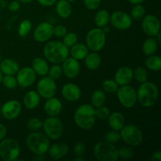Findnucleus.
Wrapping results in <instances>:
<instances>
[{
  "instance_id": "nucleus-45",
  "label": "nucleus",
  "mask_w": 161,
  "mask_h": 161,
  "mask_svg": "<svg viewBox=\"0 0 161 161\" xmlns=\"http://www.w3.org/2000/svg\"><path fill=\"white\" fill-rule=\"evenodd\" d=\"M67 33V28L64 25H58L53 28V34L58 38H63Z\"/></svg>"
},
{
  "instance_id": "nucleus-35",
  "label": "nucleus",
  "mask_w": 161,
  "mask_h": 161,
  "mask_svg": "<svg viewBox=\"0 0 161 161\" xmlns=\"http://www.w3.org/2000/svg\"><path fill=\"white\" fill-rule=\"evenodd\" d=\"M31 27H32V25L29 20H23L19 25L17 33L20 37H25L31 31Z\"/></svg>"
},
{
  "instance_id": "nucleus-31",
  "label": "nucleus",
  "mask_w": 161,
  "mask_h": 161,
  "mask_svg": "<svg viewBox=\"0 0 161 161\" xmlns=\"http://www.w3.org/2000/svg\"><path fill=\"white\" fill-rule=\"evenodd\" d=\"M106 100V95L103 90H96L92 93L91 97V105L94 108H97L105 104Z\"/></svg>"
},
{
  "instance_id": "nucleus-9",
  "label": "nucleus",
  "mask_w": 161,
  "mask_h": 161,
  "mask_svg": "<svg viewBox=\"0 0 161 161\" xmlns=\"http://www.w3.org/2000/svg\"><path fill=\"white\" fill-rule=\"evenodd\" d=\"M116 94L120 105L126 108H133L138 102L136 91L133 86L128 84L120 86V87L118 88Z\"/></svg>"
},
{
  "instance_id": "nucleus-26",
  "label": "nucleus",
  "mask_w": 161,
  "mask_h": 161,
  "mask_svg": "<svg viewBox=\"0 0 161 161\" xmlns=\"http://www.w3.org/2000/svg\"><path fill=\"white\" fill-rule=\"evenodd\" d=\"M84 60L86 67L91 71L97 70L102 64V58L97 52L92 51L91 53H88Z\"/></svg>"
},
{
  "instance_id": "nucleus-25",
  "label": "nucleus",
  "mask_w": 161,
  "mask_h": 161,
  "mask_svg": "<svg viewBox=\"0 0 161 161\" xmlns=\"http://www.w3.org/2000/svg\"><path fill=\"white\" fill-rule=\"evenodd\" d=\"M89 53V49L86 47V44H83L80 42H76L75 45L71 47L70 54L72 58H75L77 61L83 60L86 58V55Z\"/></svg>"
},
{
  "instance_id": "nucleus-12",
  "label": "nucleus",
  "mask_w": 161,
  "mask_h": 161,
  "mask_svg": "<svg viewBox=\"0 0 161 161\" xmlns=\"http://www.w3.org/2000/svg\"><path fill=\"white\" fill-rule=\"evenodd\" d=\"M109 21L115 28L121 31L127 30L132 25V17L123 11H116L110 16Z\"/></svg>"
},
{
  "instance_id": "nucleus-29",
  "label": "nucleus",
  "mask_w": 161,
  "mask_h": 161,
  "mask_svg": "<svg viewBox=\"0 0 161 161\" xmlns=\"http://www.w3.org/2000/svg\"><path fill=\"white\" fill-rule=\"evenodd\" d=\"M157 48H158V42L152 37L146 39L142 44V52L146 56L155 54Z\"/></svg>"
},
{
  "instance_id": "nucleus-13",
  "label": "nucleus",
  "mask_w": 161,
  "mask_h": 161,
  "mask_svg": "<svg viewBox=\"0 0 161 161\" xmlns=\"http://www.w3.org/2000/svg\"><path fill=\"white\" fill-rule=\"evenodd\" d=\"M142 28L143 31L149 37H155L160 32V22L156 16L148 14L143 17Z\"/></svg>"
},
{
  "instance_id": "nucleus-18",
  "label": "nucleus",
  "mask_w": 161,
  "mask_h": 161,
  "mask_svg": "<svg viewBox=\"0 0 161 161\" xmlns=\"http://www.w3.org/2000/svg\"><path fill=\"white\" fill-rule=\"evenodd\" d=\"M61 94L65 100L74 102L78 101L81 97V90L75 83H69L62 86Z\"/></svg>"
},
{
  "instance_id": "nucleus-40",
  "label": "nucleus",
  "mask_w": 161,
  "mask_h": 161,
  "mask_svg": "<svg viewBox=\"0 0 161 161\" xmlns=\"http://www.w3.org/2000/svg\"><path fill=\"white\" fill-rule=\"evenodd\" d=\"M118 150V157L124 160H128L134 156V150L130 146H124Z\"/></svg>"
},
{
  "instance_id": "nucleus-24",
  "label": "nucleus",
  "mask_w": 161,
  "mask_h": 161,
  "mask_svg": "<svg viewBox=\"0 0 161 161\" xmlns=\"http://www.w3.org/2000/svg\"><path fill=\"white\" fill-rule=\"evenodd\" d=\"M40 103V95L37 91H30L25 94L23 104L28 109H34L37 108Z\"/></svg>"
},
{
  "instance_id": "nucleus-49",
  "label": "nucleus",
  "mask_w": 161,
  "mask_h": 161,
  "mask_svg": "<svg viewBox=\"0 0 161 161\" xmlns=\"http://www.w3.org/2000/svg\"><path fill=\"white\" fill-rule=\"evenodd\" d=\"M6 133H7L6 127L3 124H0V141L3 140V138H5Z\"/></svg>"
},
{
  "instance_id": "nucleus-38",
  "label": "nucleus",
  "mask_w": 161,
  "mask_h": 161,
  "mask_svg": "<svg viewBox=\"0 0 161 161\" xmlns=\"http://www.w3.org/2000/svg\"><path fill=\"white\" fill-rule=\"evenodd\" d=\"M47 74H48V76L51 78L52 80H58L63 74L62 69H61V67L59 65V64H54L53 66L49 68Z\"/></svg>"
},
{
  "instance_id": "nucleus-34",
  "label": "nucleus",
  "mask_w": 161,
  "mask_h": 161,
  "mask_svg": "<svg viewBox=\"0 0 161 161\" xmlns=\"http://www.w3.org/2000/svg\"><path fill=\"white\" fill-rule=\"evenodd\" d=\"M133 75L134 78L136 80L137 82L138 83H144L146 82L148 80V72L145 68L138 66L137 67L135 70L133 71Z\"/></svg>"
},
{
  "instance_id": "nucleus-4",
  "label": "nucleus",
  "mask_w": 161,
  "mask_h": 161,
  "mask_svg": "<svg viewBox=\"0 0 161 161\" xmlns=\"http://www.w3.org/2000/svg\"><path fill=\"white\" fill-rule=\"evenodd\" d=\"M26 146L36 155H45L50 147V140L45 134L33 131L27 137Z\"/></svg>"
},
{
  "instance_id": "nucleus-8",
  "label": "nucleus",
  "mask_w": 161,
  "mask_h": 161,
  "mask_svg": "<svg viewBox=\"0 0 161 161\" xmlns=\"http://www.w3.org/2000/svg\"><path fill=\"white\" fill-rule=\"evenodd\" d=\"M106 42V34L101 28L90 30L86 36V45L89 50L98 52L104 48Z\"/></svg>"
},
{
  "instance_id": "nucleus-23",
  "label": "nucleus",
  "mask_w": 161,
  "mask_h": 161,
  "mask_svg": "<svg viewBox=\"0 0 161 161\" xmlns=\"http://www.w3.org/2000/svg\"><path fill=\"white\" fill-rule=\"evenodd\" d=\"M108 123L112 130L119 131L125 125V118L121 113L114 112L110 113L109 116L108 117Z\"/></svg>"
},
{
  "instance_id": "nucleus-56",
  "label": "nucleus",
  "mask_w": 161,
  "mask_h": 161,
  "mask_svg": "<svg viewBox=\"0 0 161 161\" xmlns=\"http://www.w3.org/2000/svg\"><path fill=\"white\" fill-rule=\"evenodd\" d=\"M3 73L2 72V71L0 70V83H2V80H3Z\"/></svg>"
},
{
  "instance_id": "nucleus-52",
  "label": "nucleus",
  "mask_w": 161,
  "mask_h": 161,
  "mask_svg": "<svg viewBox=\"0 0 161 161\" xmlns=\"http://www.w3.org/2000/svg\"><path fill=\"white\" fill-rule=\"evenodd\" d=\"M160 36H161V35H160V33H158V34H157V36H155V39H156V41H157V42H158V43H160V42H161V39H160Z\"/></svg>"
},
{
  "instance_id": "nucleus-21",
  "label": "nucleus",
  "mask_w": 161,
  "mask_h": 161,
  "mask_svg": "<svg viewBox=\"0 0 161 161\" xmlns=\"http://www.w3.org/2000/svg\"><path fill=\"white\" fill-rule=\"evenodd\" d=\"M62 105L61 101L54 96L47 98L44 105V110L49 116H57L61 113Z\"/></svg>"
},
{
  "instance_id": "nucleus-22",
  "label": "nucleus",
  "mask_w": 161,
  "mask_h": 161,
  "mask_svg": "<svg viewBox=\"0 0 161 161\" xmlns=\"http://www.w3.org/2000/svg\"><path fill=\"white\" fill-rule=\"evenodd\" d=\"M19 64L14 59L6 58L0 62V70L3 75H14L19 70Z\"/></svg>"
},
{
  "instance_id": "nucleus-50",
  "label": "nucleus",
  "mask_w": 161,
  "mask_h": 161,
  "mask_svg": "<svg viewBox=\"0 0 161 161\" xmlns=\"http://www.w3.org/2000/svg\"><path fill=\"white\" fill-rule=\"evenodd\" d=\"M151 160H157L160 161L161 160V153L160 151H157L154 153L151 157Z\"/></svg>"
},
{
  "instance_id": "nucleus-39",
  "label": "nucleus",
  "mask_w": 161,
  "mask_h": 161,
  "mask_svg": "<svg viewBox=\"0 0 161 161\" xmlns=\"http://www.w3.org/2000/svg\"><path fill=\"white\" fill-rule=\"evenodd\" d=\"M78 42V36L74 32H67L63 37V43L67 47H71Z\"/></svg>"
},
{
  "instance_id": "nucleus-44",
  "label": "nucleus",
  "mask_w": 161,
  "mask_h": 161,
  "mask_svg": "<svg viewBox=\"0 0 161 161\" xmlns=\"http://www.w3.org/2000/svg\"><path fill=\"white\" fill-rule=\"evenodd\" d=\"M73 152L76 157H83L86 153V146L82 142H78L75 144L73 148Z\"/></svg>"
},
{
  "instance_id": "nucleus-48",
  "label": "nucleus",
  "mask_w": 161,
  "mask_h": 161,
  "mask_svg": "<svg viewBox=\"0 0 161 161\" xmlns=\"http://www.w3.org/2000/svg\"><path fill=\"white\" fill-rule=\"evenodd\" d=\"M38 3L43 6H52L56 3L57 0H37Z\"/></svg>"
},
{
  "instance_id": "nucleus-32",
  "label": "nucleus",
  "mask_w": 161,
  "mask_h": 161,
  "mask_svg": "<svg viewBox=\"0 0 161 161\" xmlns=\"http://www.w3.org/2000/svg\"><path fill=\"white\" fill-rule=\"evenodd\" d=\"M146 66L148 69L153 72H158L161 69V58L157 55H150L148 56L146 60Z\"/></svg>"
},
{
  "instance_id": "nucleus-5",
  "label": "nucleus",
  "mask_w": 161,
  "mask_h": 161,
  "mask_svg": "<svg viewBox=\"0 0 161 161\" xmlns=\"http://www.w3.org/2000/svg\"><path fill=\"white\" fill-rule=\"evenodd\" d=\"M94 155L99 161H116L119 158L118 150L114 144L106 141L99 142L94 146Z\"/></svg>"
},
{
  "instance_id": "nucleus-41",
  "label": "nucleus",
  "mask_w": 161,
  "mask_h": 161,
  "mask_svg": "<svg viewBox=\"0 0 161 161\" xmlns=\"http://www.w3.org/2000/svg\"><path fill=\"white\" fill-rule=\"evenodd\" d=\"M27 127L31 131H38L42 127V122L39 118H31L28 121Z\"/></svg>"
},
{
  "instance_id": "nucleus-20",
  "label": "nucleus",
  "mask_w": 161,
  "mask_h": 161,
  "mask_svg": "<svg viewBox=\"0 0 161 161\" xmlns=\"http://www.w3.org/2000/svg\"><path fill=\"white\" fill-rule=\"evenodd\" d=\"M69 146L66 143L58 142L50 146L47 152L53 160H58L65 157L69 153Z\"/></svg>"
},
{
  "instance_id": "nucleus-1",
  "label": "nucleus",
  "mask_w": 161,
  "mask_h": 161,
  "mask_svg": "<svg viewBox=\"0 0 161 161\" xmlns=\"http://www.w3.org/2000/svg\"><path fill=\"white\" fill-rule=\"evenodd\" d=\"M137 100L142 106L150 108L157 102L159 97V89L152 82H144L138 88Z\"/></svg>"
},
{
  "instance_id": "nucleus-10",
  "label": "nucleus",
  "mask_w": 161,
  "mask_h": 161,
  "mask_svg": "<svg viewBox=\"0 0 161 161\" xmlns=\"http://www.w3.org/2000/svg\"><path fill=\"white\" fill-rule=\"evenodd\" d=\"M45 135L52 140H58L63 134V124L56 116H50L42 122Z\"/></svg>"
},
{
  "instance_id": "nucleus-42",
  "label": "nucleus",
  "mask_w": 161,
  "mask_h": 161,
  "mask_svg": "<svg viewBox=\"0 0 161 161\" xmlns=\"http://www.w3.org/2000/svg\"><path fill=\"white\" fill-rule=\"evenodd\" d=\"M120 139V135L117 130H110L105 135V141L108 142L111 144H116Z\"/></svg>"
},
{
  "instance_id": "nucleus-53",
  "label": "nucleus",
  "mask_w": 161,
  "mask_h": 161,
  "mask_svg": "<svg viewBox=\"0 0 161 161\" xmlns=\"http://www.w3.org/2000/svg\"><path fill=\"white\" fill-rule=\"evenodd\" d=\"M84 158L82 157H76L75 158L73 159V161H84Z\"/></svg>"
},
{
  "instance_id": "nucleus-33",
  "label": "nucleus",
  "mask_w": 161,
  "mask_h": 161,
  "mask_svg": "<svg viewBox=\"0 0 161 161\" xmlns=\"http://www.w3.org/2000/svg\"><path fill=\"white\" fill-rule=\"evenodd\" d=\"M102 86L105 93H108V94H115L119 88V85L116 83V81L113 80H109V79L104 80Z\"/></svg>"
},
{
  "instance_id": "nucleus-3",
  "label": "nucleus",
  "mask_w": 161,
  "mask_h": 161,
  "mask_svg": "<svg viewBox=\"0 0 161 161\" xmlns=\"http://www.w3.org/2000/svg\"><path fill=\"white\" fill-rule=\"evenodd\" d=\"M74 121L80 128L90 130L96 122L95 108L89 104H83L78 107L74 113Z\"/></svg>"
},
{
  "instance_id": "nucleus-59",
  "label": "nucleus",
  "mask_w": 161,
  "mask_h": 161,
  "mask_svg": "<svg viewBox=\"0 0 161 161\" xmlns=\"http://www.w3.org/2000/svg\"><path fill=\"white\" fill-rule=\"evenodd\" d=\"M0 117H1V113H0Z\"/></svg>"
},
{
  "instance_id": "nucleus-15",
  "label": "nucleus",
  "mask_w": 161,
  "mask_h": 161,
  "mask_svg": "<svg viewBox=\"0 0 161 161\" xmlns=\"http://www.w3.org/2000/svg\"><path fill=\"white\" fill-rule=\"evenodd\" d=\"M21 112V105L17 100L5 102L1 108V115L6 119L12 120L19 116Z\"/></svg>"
},
{
  "instance_id": "nucleus-55",
  "label": "nucleus",
  "mask_w": 161,
  "mask_h": 161,
  "mask_svg": "<svg viewBox=\"0 0 161 161\" xmlns=\"http://www.w3.org/2000/svg\"><path fill=\"white\" fill-rule=\"evenodd\" d=\"M18 1L19 3H29L31 2H32L33 0H17Z\"/></svg>"
},
{
  "instance_id": "nucleus-36",
  "label": "nucleus",
  "mask_w": 161,
  "mask_h": 161,
  "mask_svg": "<svg viewBox=\"0 0 161 161\" xmlns=\"http://www.w3.org/2000/svg\"><path fill=\"white\" fill-rule=\"evenodd\" d=\"M146 15V9L144 6L141 4L134 5L133 8L131 9V16L132 19L135 20H140L143 18Z\"/></svg>"
},
{
  "instance_id": "nucleus-30",
  "label": "nucleus",
  "mask_w": 161,
  "mask_h": 161,
  "mask_svg": "<svg viewBox=\"0 0 161 161\" xmlns=\"http://www.w3.org/2000/svg\"><path fill=\"white\" fill-rule=\"evenodd\" d=\"M109 19V13L105 9H101L96 13L95 17H94V21H95V25H97V28H102L103 27L108 25Z\"/></svg>"
},
{
  "instance_id": "nucleus-43",
  "label": "nucleus",
  "mask_w": 161,
  "mask_h": 161,
  "mask_svg": "<svg viewBox=\"0 0 161 161\" xmlns=\"http://www.w3.org/2000/svg\"><path fill=\"white\" fill-rule=\"evenodd\" d=\"M96 118L99 119H106L110 115V110L108 108L102 105L100 107H97V109H95Z\"/></svg>"
},
{
  "instance_id": "nucleus-37",
  "label": "nucleus",
  "mask_w": 161,
  "mask_h": 161,
  "mask_svg": "<svg viewBox=\"0 0 161 161\" xmlns=\"http://www.w3.org/2000/svg\"><path fill=\"white\" fill-rule=\"evenodd\" d=\"M2 83L6 88L9 90H14L17 86V82L16 77L11 75H4L2 80Z\"/></svg>"
},
{
  "instance_id": "nucleus-16",
  "label": "nucleus",
  "mask_w": 161,
  "mask_h": 161,
  "mask_svg": "<svg viewBox=\"0 0 161 161\" xmlns=\"http://www.w3.org/2000/svg\"><path fill=\"white\" fill-rule=\"evenodd\" d=\"M53 26L48 22H42L39 24L33 32V38L39 42H46L53 36Z\"/></svg>"
},
{
  "instance_id": "nucleus-27",
  "label": "nucleus",
  "mask_w": 161,
  "mask_h": 161,
  "mask_svg": "<svg viewBox=\"0 0 161 161\" xmlns=\"http://www.w3.org/2000/svg\"><path fill=\"white\" fill-rule=\"evenodd\" d=\"M31 68L36 72V75L40 76H45L47 75L49 70V66L47 61L42 58H36L33 60Z\"/></svg>"
},
{
  "instance_id": "nucleus-57",
  "label": "nucleus",
  "mask_w": 161,
  "mask_h": 161,
  "mask_svg": "<svg viewBox=\"0 0 161 161\" xmlns=\"http://www.w3.org/2000/svg\"><path fill=\"white\" fill-rule=\"evenodd\" d=\"M68 2H69V3H73V2L76 1V0H67Z\"/></svg>"
},
{
  "instance_id": "nucleus-7",
  "label": "nucleus",
  "mask_w": 161,
  "mask_h": 161,
  "mask_svg": "<svg viewBox=\"0 0 161 161\" xmlns=\"http://www.w3.org/2000/svg\"><path fill=\"white\" fill-rule=\"evenodd\" d=\"M119 131L121 139L130 146H138L142 142V132L136 126L132 124L124 125Z\"/></svg>"
},
{
  "instance_id": "nucleus-2",
  "label": "nucleus",
  "mask_w": 161,
  "mask_h": 161,
  "mask_svg": "<svg viewBox=\"0 0 161 161\" xmlns=\"http://www.w3.org/2000/svg\"><path fill=\"white\" fill-rule=\"evenodd\" d=\"M43 54L50 62L61 64L69 57V47L59 41H51L44 46Z\"/></svg>"
},
{
  "instance_id": "nucleus-51",
  "label": "nucleus",
  "mask_w": 161,
  "mask_h": 161,
  "mask_svg": "<svg viewBox=\"0 0 161 161\" xmlns=\"http://www.w3.org/2000/svg\"><path fill=\"white\" fill-rule=\"evenodd\" d=\"M129 3H131L133 5H136V4H142V3H144L146 0H128Z\"/></svg>"
},
{
  "instance_id": "nucleus-6",
  "label": "nucleus",
  "mask_w": 161,
  "mask_h": 161,
  "mask_svg": "<svg viewBox=\"0 0 161 161\" xmlns=\"http://www.w3.org/2000/svg\"><path fill=\"white\" fill-rule=\"evenodd\" d=\"M20 146L17 141L13 138H3L0 141V157L4 161L18 160Z\"/></svg>"
},
{
  "instance_id": "nucleus-19",
  "label": "nucleus",
  "mask_w": 161,
  "mask_h": 161,
  "mask_svg": "<svg viewBox=\"0 0 161 161\" xmlns=\"http://www.w3.org/2000/svg\"><path fill=\"white\" fill-rule=\"evenodd\" d=\"M133 78V70L127 66L119 68L114 75V80L119 86L129 84Z\"/></svg>"
},
{
  "instance_id": "nucleus-46",
  "label": "nucleus",
  "mask_w": 161,
  "mask_h": 161,
  "mask_svg": "<svg viewBox=\"0 0 161 161\" xmlns=\"http://www.w3.org/2000/svg\"><path fill=\"white\" fill-rule=\"evenodd\" d=\"M85 6L90 10H94L98 8L101 4V0H83Z\"/></svg>"
},
{
  "instance_id": "nucleus-28",
  "label": "nucleus",
  "mask_w": 161,
  "mask_h": 161,
  "mask_svg": "<svg viewBox=\"0 0 161 161\" xmlns=\"http://www.w3.org/2000/svg\"><path fill=\"white\" fill-rule=\"evenodd\" d=\"M56 12L61 18H68L72 12V8L70 3L67 0H59L56 2Z\"/></svg>"
},
{
  "instance_id": "nucleus-54",
  "label": "nucleus",
  "mask_w": 161,
  "mask_h": 161,
  "mask_svg": "<svg viewBox=\"0 0 161 161\" xmlns=\"http://www.w3.org/2000/svg\"><path fill=\"white\" fill-rule=\"evenodd\" d=\"M6 6V1L5 0H0V8H3Z\"/></svg>"
},
{
  "instance_id": "nucleus-14",
  "label": "nucleus",
  "mask_w": 161,
  "mask_h": 161,
  "mask_svg": "<svg viewBox=\"0 0 161 161\" xmlns=\"http://www.w3.org/2000/svg\"><path fill=\"white\" fill-rule=\"evenodd\" d=\"M17 85L23 88L29 87L35 83L36 80V74L30 67H24L19 69L17 72Z\"/></svg>"
},
{
  "instance_id": "nucleus-17",
  "label": "nucleus",
  "mask_w": 161,
  "mask_h": 161,
  "mask_svg": "<svg viewBox=\"0 0 161 161\" xmlns=\"http://www.w3.org/2000/svg\"><path fill=\"white\" fill-rule=\"evenodd\" d=\"M62 73L69 79L75 78L80 72V64L79 61L73 58H67L62 62Z\"/></svg>"
},
{
  "instance_id": "nucleus-47",
  "label": "nucleus",
  "mask_w": 161,
  "mask_h": 161,
  "mask_svg": "<svg viewBox=\"0 0 161 161\" xmlns=\"http://www.w3.org/2000/svg\"><path fill=\"white\" fill-rule=\"evenodd\" d=\"M20 7V6L18 1L11 2L9 4V6H8V9H9V10L11 11V12H16V11L19 10Z\"/></svg>"
},
{
  "instance_id": "nucleus-11",
  "label": "nucleus",
  "mask_w": 161,
  "mask_h": 161,
  "mask_svg": "<svg viewBox=\"0 0 161 161\" xmlns=\"http://www.w3.org/2000/svg\"><path fill=\"white\" fill-rule=\"evenodd\" d=\"M37 92L40 97L47 99L53 97L57 92L55 80L49 76H43L37 83Z\"/></svg>"
},
{
  "instance_id": "nucleus-58",
  "label": "nucleus",
  "mask_w": 161,
  "mask_h": 161,
  "mask_svg": "<svg viewBox=\"0 0 161 161\" xmlns=\"http://www.w3.org/2000/svg\"><path fill=\"white\" fill-rule=\"evenodd\" d=\"M1 61H2V58H1V54H0V62H1Z\"/></svg>"
}]
</instances>
